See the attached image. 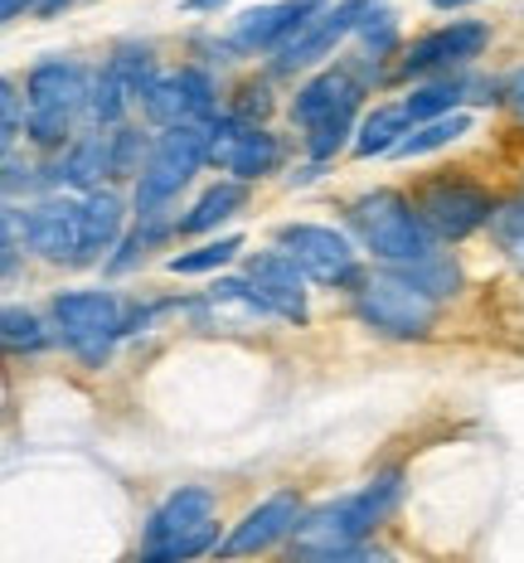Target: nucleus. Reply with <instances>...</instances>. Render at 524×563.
Masks as SVG:
<instances>
[{
	"instance_id": "f257e3e1",
	"label": "nucleus",
	"mask_w": 524,
	"mask_h": 563,
	"mask_svg": "<svg viewBox=\"0 0 524 563\" xmlns=\"http://www.w3.org/2000/svg\"><path fill=\"white\" fill-rule=\"evenodd\" d=\"M399 500H403V472L393 466V472H379L375 481L355 486L349 496L306 510V520H301L297 534H291V554L301 563H325V559L345 554V549H355V544H369Z\"/></svg>"
},
{
	"instance_id": "f03ea898",
	"label": "nucleus",
	"mask_w": 524,
	"mask_h": 563,
	"mask_svg": "<svg viewBox=\"0 0 524 563\" xmlns=\"http://www.w3.org/2000/svg\"><path fill=\"white\" fill-rule=\"evenodd\" d=\"M345 224L355 233V243L375 257L389 273L417 267L427 257L442 253V243L433 239V229L423 224V214L413 209V195L403 190H365L345 205Z\"/></svg>"
},
{
	"instance_id": "7ed1b4c3",
	"label": "nucleus",
	"mask_w": 524,
	"mask_h": 563,
	"mask_svg": "<svg viewBox=\"0 0 524 563\" xmlns=\"http://www.w3.org/2000/svg\"><path fill=\"white\" fill-rule=\"evenodd\" d=\"M209 146H214V122H185V126L156 132V146H150L142 180L132 185V214L136 219L166 214L185 185L209 166Z\"/></svg>"
},
{
	"instance_id": "20e7f679",
	"label": "nucleus",
	"mask_w": 524,
	"mask_h": 563,
	"mask_svg": "<svg viewBox=\"0 0 524 563\" xmlns=\"http://www.w3.org/2000/svg\"><path fill=\"white\" fill-rule=\"evenodd\" d=\"M49 321L54 335L68 355H78L83 365L102 369L116 340H126V301L108 287H74L49 297Z\"/></svg>"
},
{
	"instance_id": "39448f33",
	"label": "nucleus",
	"mask_w": 524,
	"mask_h": 563,
	"mask_svg": "<svg viewBox=\"0 0 524 563\" xmlns=\"http://www.w3.org/2000/svg\"><path fill=\"white\" fill-rule=\"evenodd\" d=\"M349 311L365 331H375L383 340H427L437 331V301H427L413 282H403L399 273L379 267L349 291Z\"/></svg>"
},
{
	"instance_id": "423d86ee",
	"label": "nucleus",
	"mask_w": 524,
	"mask_h": 563,
	"mask_svg": "<svg viewBox=\"0 0 524 563\" xmlns=\"http://www.w3.org/2000/svg\"><path fill=\"white\" fill-rule=\"evenodd\" d=\"M272 243L282 249L291 263L301 267L316 287L325 291H355L359 282H365V263H359V249L355 239H349L345 229H331V224H306V219H291L272 233Z\"/></svg>"
},
{
	"instance_id": "0eeeda50",
	"label": "nucleus",
	"mask_w": 524,
	"mask_h": 563,
	"mask_svg": "<svg viewBox=\"0 0 524 563\" xmlns=\"http://www.w3.org/2000/svg\"><path fill=\"white\" fill-rule=\"evenodd\" d=\"M413 209L423 214V224L433 229L437 243H461L471 233L491 229L500 205L486 185L466 180V175H433L413 190Z\"/></svg>"
},
{
	"instance_id": "6e6552de",
	"label": "nucleus",
	"mask_w": 524,
	"mask_h": 563,
	"mask_svg": "<svg viewBox=\"0 0 524 563\" xmlns=\"http://www.w3.org/2000/svg\"><path fill=\"white\" fill-rule=\"evenodd\" d=\"M486 49H491V25L481 20H447V25L417 34L403 49V58L393 64L399 84H427V78H451L466 74Z\"/></svg>"
},
{
	"instance_id": "1a4fd4ad",
	"label": "nucleus",
	"mask_w": 524,
	"mask_h": 563,
	"mask_svg": "<svg viewBox=\"0 0 524 563\" xmlns=\"http://www.w3.org/2000/svg\"><path fill=\"white\" fill-rule=\"evenodd\" d=\"M383 5V0H331L287 49H277L267 58V78H297V74H311V68H325V58L341 49L345 40H355L359 25Z\"/></svg>"
},
{
	"instance_id": "9d476101",
	"label": "nucleus",
	"mask_w": 524,
	"mask_h": 563,
	"mask_svg": "<svg viewBox=\"0 0 524 563\" xmlns=\"http://www.w3.org/2000/svg\"><path fill=\"white\" fill-rule=\"evenodd\" d=\"M209 166L224 170L228 180H267L287 166V141L267 126H248L238 117L219 112L214 117V146H209Z\"/></svg>"
},
{
	"instance_id": "9b49d317",
	"label": "nucleus",
	"mask_w": 524,
	"mask_h": 563,
	"mask_svg": "<svg viewBox=\"0 0 524 563\" xmlns=\"http://www.w3.org/2000/svg\"><path fill=\"white\" fill-rule=\"evenodd\" d=\"M142 117L156 132L185 122H214L219 117V78L204 64H180L156 78V88L142 98Z\"/></svg>"
},
{
	"instance_id": "f8f14e48",
	"label": "nucleus",
	"mask_w": 524,
	"mask_h": 563,
	"mask_svg": "<svg viewBox=\"0 0 524 563\" xmlns=\"http://www.w3.org/2000/svg\"><path fill=\"white\" fill-rule=\"evenodd\" d=\"M301 520H306V500H301L297 490H272V496L258 500V506H253L224 539H219L214 559L219 563H233V559L267 554V549H277L282 539L297 534Z\"/></svg>"
},
{
	"instance_id": "ddd939ff",
	"label": "nucleus",
	"mask_w": 524,
	"mask_h": 563,
	"mask_svg": "<svg viewBox=\"0 0 524 563\" xmlns=\"http://www.w3.org/2000/svg\"><path fill=\"white\" fill-rule=\"evenodd\" d=\"M20 224H25V243L40 263L54 267H78V239H83V199L40 195L34 205L20 209Z\"/></svg>"
},
{
	"instance_id": "4468645a",
	"label": "nucleus",
	"mask_w": 524,
	"mask_h": 563,
	"mask_svg": "<svg viewBox=\"0 0 524 563\" xmlns=\"http://www.w3.org/2000/svg\"><path fill=\"white\" fill-rule=\"evenodd\" d=\"M243 277L253 282V291H258L263 311L272 316V321H287V325H306L311 316V291H306V273H301L291 257L277 249H263V253H248L243 257Z\"/></svg>"
},
{
	"instance_id": "2eb2a0df",
	"label": "nucleus",
	"mask_w": 524,
	"mask_h": 563,
	"mask_svg": "<svg viewBox=\"0 0 524 563\" xmlns=\"http://www.w3.org/2000/svg\"><path fill=\"white\" fill-rule=\"evenodd\" d=\"M325 5H331V0H267V5L243 10L228 30L233 54H277V49H287V44L297 40Z\"/></svg>"
},
{
	"instance_id": "dca6fc26",
	"label": "nucleus",
	"mask_w": 524,
	"mask_h": 563,
	"mask_svg": "<svg viewBox=\"0 0 524 563\" xmlns=\"http://www.w3.org/2000/svg\"><path fill=\"white\" fill-rule=\"evenodd\" d=\"M92 78H98V68H83L78 58H64V54L40 58L25 74L30 112H58V117H74V122H88Z\"/></svg>"
},
{
	"instance_id": "f3484780",
	"label": "nucleus",
	"mask_w": 524,
	"mask_h": 563,
	"mask_svg": "<svg viewBox=\"0 0 524 563\" xmlns=\"http://www.w3.org/2000/svg\"><path fill=\"white\" fill-rule=\"evenodd\" d=\"M126 219H132V205L116 195V185L83 195V239H78V267H98L102 257H112L116 249H122Z\"/></svg>"
},
{
	"instance_id": "a211bd4d",
	"label": "nucleus",
	"mask_w": 524,
	"mask_h": 563,
	"mask_svg": "<svg viewBox=\"0 0 524 563\" xmlns=\"http://www.w3.org/2000/svg\"><path fill=\"white\" fill-rule=\"evenodd\" d=\"M214 510H219L214 490H204V486H175L170 496L146 515L142 549H150V544H166V539L185 534V530H200V525H214Z\"/></svg>"
},
{
	"instance_id": "6ab92c4d",
	"label": "nucleus",
	"mask_w": 524,
	"mask_h": 563,
	"mask_svg": "<svg viewBox=\"0 0 524 563\" xmlns=\"http://www.w3.org/2000/svg\"><path fill=\"white\" fill-rule=\"evenodd\" d=\"M248 205V185L243 180H214L209 190L194 199L190 209L180 214V239H200V233H219V224H228L233 214H243Z\"/></svg>"
},
{
	"instance_id": "aec40b11",
	"label": "nucleus",
	"mask_w": 524,
	"mask_h": 563,
	"mask_svg": "<svg viewBox=\"0 0 524 563\" xmlns=\"http://www.w3.org/2000/svg\"><path fill=\"white\" fill-rule=\"evenodd\" d=\"M408 132H413V117H408L403 102H375V108L359 117V132H355V146L349 151H355L359 161L393 156Z\"/></svg>"
},
{
	"instance_id": "412c9836",
	"label": "nucleus",
	"mask_w": 524,
	"mask_h": 563,
	"mask_svg": "<svg viewBox=\"0 0 524 563\" xmlns=\"http://www.w3.org/2000/svg\"><path fill=\"white\" fill-rule=\"evenodd\" d=\"M108 68L112 78L122 84L126 92H132V102L142 108V98L150 88H156L160 78V58H156V44H142V40H122L116 49L108 54Z\"/></svg>"
},
{
	"instance_id": "4be33fe9",
	"label": "nucleus",
	"mask_w": 524,
	"mask_h": 563,
	"mask_svg": "<svg viewBox=\"0 0 524 563\" xmlns=\"http://www.w3.org/2000/svg\"><path fill=\"white\" fill-rule=\"evenodd\" d=\"M0 340H5L10 355H40V350H49L58 335H54V321H44L40 311L10 301V307L0 311Z\"/></svg>"
},
{
	"instance_id": "5701e85b",
	"label": "nucleus",
	"mask_w": 524,
	"mask_h": 563,
	"mask_svg": "<svg viewBox=\"0 0 524 563\" xmlns=\"http://www.w3.org/2000/svg\"><path fill=\"white\" fill-rule=\"evenodd\" d=\"M150 146H156V136L142 132L136 122L116 126L108 132V166H112V185H136L150 161Z\"/></svg>"
},
{
	"instance_id": "b1692460",
	"label": "nucleus",
	"mask_w": 524,
	"mask_h": 563,
	"mask_svg": "<svg viewBox=\"0 0 524 563\" xmlns=\"http://www.w3.org/2000/svg\"><path fill=\"white\" fill-rule=\"evenodd\" d=\"M243 253V233H224V239H204V243H194V249H185V253H175L170 257V273L175 277H204V273H219V267H228L233 257Z\"/></svg>"
},
{
	"instance_id": "393cba45",
	"label": "nucleus",
	"mask_w": 524,
	"mask_h": 563,
	"mask_svg": "<svg viewBox=\"0 0 524 563\" xmlns=\"http://www.w3.org/2000/svg\"><path fill=\"white\" fill-rule=\"evenodd\" d=\"M466 132H471V117H466V112H457V117H437V122H423V126H413V132L403 136V146L393 151V161L433 156V151L451 146V141H461Z\"/></svg>"
},
{
	"instance_id": "a878e982",
	"label": "nucleus",
	"mask_w": 524,
	"mask_h": 563,
	"mask_svg": "<svg viewBox=\"0 0 524 563\" xmlns=\"http://www.w3.org/2000/svg\"><path fill=\"white\" fill-rule=\"evenodd\" d=\"M399 277L413 282V287L423 291L427 301H437V307L461 291V263L451 253H437V257H427V263H417V267H403Z\"/></svg>"
},
{
	"instance_id": "bb28decb",
	"label": "nucleus",
	"mask_w": 524,
	"mask_h": 563,
	"mask_svg": "<svg viewBox=\"0 0 524 563\" xmlns=\"http://www.w3.org/2000/svg\"><path fill=\"white\" fill-rule=\"evenodd\" d=\"M355 40H359V54L375 58V64H383V58H393V64H399L403 49H408V44H403V30H399V15H393L389 5H379L375 15L359 25Z\"/></svg>"
},
{
	"instance_id": "cd10ccee",
	"label": "nucleus",
	"mask_w": 524,
	"mask_h": 563,
	"mask_svg": "<svg viewBox=\"0 0 524 563\" xmlns=\"http://www.w3.org/2000/svg\"><path fill=\"white\" fill-rule=\"evenodd\" d=\"M214 549H219V520L214 525H200V530L175 534V539H166V544L142 549V559H136V563H190V559H200V554H214Z\"/></svg>"
},
{
	"instance_id": "c85d7f7f",
	"label": "nucleus",
	"mask_w": 524,
	"mask_h": 563,
	"mask_svg": "<svg viewBox=\"0 0 524 563\" xmlns=\"http://www.w3.org/2000/svg\"><path fill=\"white\" fill-rule=\"evenodd\" d=\"M272 78H248V84H238V92H233V102H228V117H238V122H248V126H263L267 117H272Z\"/></svg>"
},
{
	"instance_id": "c756f323",
	"label": "nucleus",
	"mask_w": 524,
	"mask_h": 563,
	"mask_svg": "<svg viewBox=\"0 0 524 563\" xmlns=\"http://www.w3.org/2000/svg\"><path fill=\"white\" fill-rule=\"evenodd\" d=\"M0 141H5V151L20 146V136H25V122H30V98H20V84L15 78H5L0 84Z\"/></svg>"
},
{
	"instance_id": "7c9ffc66",
	"label": "nucleus",
	"mask_w": 524,
	"mask_h": 563,
	"mask_svg": "<svg viewBox=\"0 0 524 563\" xmlns=\"http://www.w3.org/2000/svg\"><path fill=\"white\" fill-rule=\"evenodd\" d=\"M491 239L500 243V253L515 267H524V205H505L491 224Z\"/></svg>"
},
{
	"instance_id": "2f4dec72",
	"label": "nucleus",
	"mask_w": 524,
	"mask_h": 563,
	"mask_svg": "<svg viewBox=\"0 0 524 563\" xmlns=\"http://www.w3.org/2000/svg\"><path fill=\"white\" fill-rule=\"evenodd\" d=\"M500 108H510L524 122V64L515 68V74L500 78Z\"/></svg>"
},
{
	"instance_id": "473e14b6",
	"label": "nucleus",
	"mask_w": 524,
	"mask_h": 563,
	"mask_svg": "<svg viewBox=\"0 0 524 563\" xmlns=\"http://www.w3.org/2000/svg\"><path fill=\"white\" fill-rule=\"evenodd\" d=\"M25 15H40V0H0V20H5V25H15V20H25Z\"/></svg>"
},
{
	"instance_id": "72a5a7b5",
	"label": "nucleus",
	"mask_w": 524,
	"mask_h": 563,
	"mask_svg": "<svg viewBox=\"0 0 524 563\" xmlns=\"http://www.w3.org/2000/svg\"><path fill=\"white\" fill-rule=\"evenodd\" d=\"M68 5H78V0H40V20H54V15H64Z\"/></svg>"
},
{
	"instance_id": "f704fd0d",
	"label": "nucleus",
	"mask_w": 524,
	"mask_h": 563,
	"mask_svg": "<svg viewBox=\"0 0 524 563\" xmlns=\"http://www.w3.org/2000/svg\"><path fill=\"white\" fill-rule=\"evenodd\" d=\"M228 0H185V10H224Z\"/></svg>"
},
{
	"instance_id": "c9c22d12",
	"label": "nucleus",
	"mask_w": 524,
	"mask_h": 563,
	"mask_svg": "<svg viewBox=\"0 0 524 563\" xmlns=\"http://www.w3.org/2000/svg\"><path fill=\"white\" fill-rule=\"evenodd\" d=\"M437 10H461V5H476V0H433Z\"/></svg>"
}]
</instances>
